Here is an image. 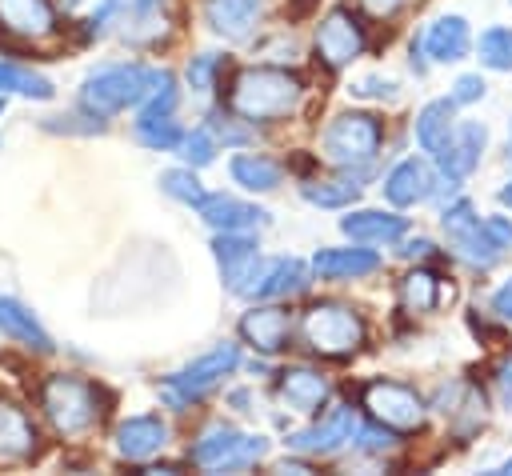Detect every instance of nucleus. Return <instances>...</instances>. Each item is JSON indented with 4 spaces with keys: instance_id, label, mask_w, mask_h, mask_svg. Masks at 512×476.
<instances>
[{
    "instance_id": "obj_1",
    "label": "nucleus",
    "mask_w": 512,
    "mask_h": 476,
    "mask_svg": "<svg viewBox=\"0 0 512 476\" xmlns=\"http://www.w3.org/2000/svg\"><path fill=\"white\" fill-rule=\"evenodd\" d=\"M300 92L304 84L288 68L256 64V68L236 72L228 88V108L248 124H268V120H284L300 104Z\"/></svg>"
},
{
    "instance_id": "obj_2",
    "label": "nucleus",
    "mask_w": 512,
    "mask_h": 476,
    "mask_svg": "<svg viewBox=\"0 0 512 476\" xmlns=\"http://www.w3.org/2000/svg\"><path fill=\"white\" fill-rule=\"evenodd\" d=\"M156 68L148 64H100L84 76L80 84V108L88 116H112V112H124L132 104H140L148 96V88L156 84Z\"/></svg>"
},
{
    "instance_id": "obj_3",
    "label": "nucleus",
    "mask_w": 512,
    "mask_h": 476,
    "mask_svg": "<svg viewBox=\"0 0 512 476\" xmlns=\"http://www.w3.org/2000/svg\"><path fill=\"white\" fill-rule=\"evenodd\" d=\"M40 408L44 416L52 420V428L60 436H80L88 432L96 420H100V392L92 380H80V376H48L44 388H40Z\"/></svg>"
},
{
    "instance_id": "obj_4",
    "label": "nucleus",
    "mask_w": 512,
    "mask_h": 476,
    "mask_svg": "<svg viewBox=\"0 0 512 476\" xmlns=\"http://www.w3.org/2000/svg\"><path fill=\"white\" fill-rule=\"evenodd\" d=\"M380 140H384V128L372 112H340L324 136H320V148L324 156L336 164V168H348V172H364L376 152H380Z\"/></svg>"
},
{
    "instance_id": "obj_5",
    "label": "nucleus",
    "mask_w": 512,
    "mask_h": 476,
    "mask_svg": "<svg viewBox=\"0 0 512 476\" xmlns=\"http://www.w3.org/2000/svg\"><path fill=\"white\" fill-rule=\"evenodd\" d=\"M300 336L316 356L344 360L364 344V320L348 304H312L300 320Z\"/></svg>"
},
{
    "instance_id": "obj_6",
    "label": "nucleus",
    "mask_w": 512,
    "mask_h": 476,
    "mask_svg": "<svg viewBox=\"0 0 512 476\" xmlns=\"http://www.w3.org/2000/svg\"><path fill=\"white\" fill-rule=\"evenodd\" d=\"M440 228H444V236H448V248H452L464 264H472V268H492V264L504 256V248L492 240L488 224L476 216L472 200H464V196L440 212Z\"/></svg>"
},
{
    "instance_id": "obj_7",
    "label": "nucleus",
    "mask_w": 512,
    "mask_h": 476,
    "mask_svg": "<svg viewBox=\"0 0 512 476\" xmlns=\"http://www.w3.org/2000/svg\"><path fill=\"white\" fill-rule=\"evenodd\" d=\"M236 364H240V348L224 340V344H216L212 352H204V356H196L192 364H184L180 372H172V376L164 380L160 396H164L168 404L184 408V404L200 400L208 388H216V384H220Z\"/></svg>"
},
{
    "instance_id": "obj_8",
    "label": "nucleus",
    "mask_w": 512,
    "mask_h": 476,
    "mask_svg": "<svg viewBox=\"0 0 512 476\" xmlns=\"http://www.w3.org/2000/svg\"><path fill=\"white\" fill-rule=\"evenodd\" d=\"M268 452V440L264 436H248V432H236L228 424H216L208 428L196 448H192V460L208 472H240L248 464H256L260 456Z\"/></svg>"
},
{
    "instance_id": "obj_9",
    "label": "nucleus",
    "mask_w": 512,
    "mask_h": 476,
    "mask_svg": "<svg viewBox=\"0 0 512 476\" xmlns=\"http://www.w3.org/2000/svg\"><path fill=\"white\" fill-rule=\"evenodd\" d=\"M308 284H312V268L300 256H260L236 296H244V300H284V296L304 292Z\"/></svg>"
},
{
    "instance_id": "obj_10",
    "label": "nucleus",
    "mask_w": 512,
    "mask_h": 476,
    "mask_svg": "<svg viewBox=\"0 0 512 476\" xmlns=\"http://www.w3.org/2000/svg\"><path fill=\"white\" fill-rule=\"evenodd\" d=\"M364 52V24L356 20V12L348 4L332 8L320 24H316V56L324 68H348L356 56Z\"/></svg>"
},
{
    "instance_id": "obj_11",
    "label": "nucleus",
    "mask_w": 512,
    "mask_h": 476,
    "mask_svg": "<svg viewBox=\"0 0 512 476\" xmlns=\"http://www.w3.org/2000/svg\"><path fill=\"white\" fill-rule=\"evenodd\" d=\"M364 408L376 416V424L392 432H416L424 424V400L396 380H372L364 388Z\"/></svg>"
},
{
    "instance_id": "obj_12",
    "label": "nucleus",
    "mask_w": 512,
    "mask_h": 476,
    "mask_svg": "<svg viewBox=\"0 0 512 476\" xmlns=\"http://www.w3.org/2000/svg\"><path fill=\"white\" fill-rule=\"evenodd\" d=\"M484 144H488V128H484L480 120H456L452 140H448L444 152L436 156V164H440V180H448V184L468 180V176L476 172L480 156H484Z\"/></svg>"
},
{
    "instance_id": "obj_13",
    "label": "nucleus",
    "mask_w": 512,
    "mask_h": 476,
    "mask_svg": "<svg viewBox=\"0 0 512 476\" xmlns=\"http://www.w3.org/2000/svg\"><path fill=\"white\" fill-rule=\"evenodd\" d=\"M240 336H244V344H252L256 352L276 356V352L288 344V336H292V316H288V308H280V304L256 300V308H248V312L240 316Z\"/></svg>"
},
{
    "instance_id": "obj_14",
    "label": "nucleus",
    "mask_w": 512,
    "mask_h": 476,
    "mask_svg": "<svg viewBox=\"0 0 512 476\" xmlns=\"http://www.w3.org/2000/svg\"><path fill=\"white\" fill-rule=\"evenodd\" d=\"M196 216L216 232H248V228H264L268 224L264 208H256L248 200H236L228 192H204L200 204H196Z\"/></svg>"
},
{
    "instance_id": "obj_15",
    "label": "nucleus",
    "mask_w": 512,
    "mask_h": 476,
    "mask_svg": "<svg viewBox=\"0 0 512 476\" xmlns=\"http://www.w3.org/2000/svg\"><path fill=\"white\" fill-rule=\"evenodd\" d=\"M436 184H440V176L420 156H408L384 176V200L396 208H412V204H424L436 192Z\"/></svg>"
},
{
    "instance_id": "obj_16",
    "label": "nucleus",
    "mask_w": 512,
    "mask_h": 476,
    "mask_svg": "<svg viewBox=\"0 0 512 476\" xmlns=\"http://www.w3.org/2000/svg\"><path fill=\"white\" fill-rule=\"evenodd\" d=\"M352 432H356L352 408L336 404V408H332L324 420H316L312 428L292 432V436H288V448H296V452H304V456H328V452H336L344 440H352Z\"/></svg>"
},
{
    "instance_id": "obj_17",
    "label": "nucleus",
    "mask_w": 512,
    "mask_h": 476,
    "mask_svg": "<svg viewBox=\"0 0 512 476\" xmlns=\"http://www.w3.org/2000/svg\"><path fill=\"white\" fill-rule=\"evenodd\" d=\"M420 44H424V56H428V60H436V64H456V60H464L468 48H472L468 20H464V16H436V20L424 28Z\"/></svg>"
},
{
    "instance_id": "obj_18",
    "label": "nucleus",
    "mask_w": 512,
    "mask_h": 476,
    "mask_svg": "<svg viewBox=\"0 0 512 476\" xmlns=\"http://www.w3.org/2000/svg\"><path fill=\"white\" fill-rule=\"evenodd\" d=\"M212 256H216L220 276H224V288H228L232 296L240 292V284L248 280L252 264L260 260L256 240H252V236H244V232H220V236L212 240Z\"/></svg>"
},
{
    "instance_id": "obj_19",
    "label": "nucleus",
    "mask_w": 512,
    "mask_h": 476,
    "mask_svg": "<svg viewBox=\"0 0 512 476\" xmlns=\"http://www.w3.org/2000/svg\"><path fill=\"white\" fill-rule=\"evenodd\" d=\"M164 444H168V424H164L156 412L128 416V420L116 428V452H120L124 460H148V456H156Z\"/></svg>"
},
{
    "instance_id": "obj_20",
    "label": "nucleus",
    "mask_w": 512,
    "mask_h": 476,
    "mask_svg": "<svg viewBox=\"0 0 512 476\" xmlns=\"http://www.w3.org/2000/svg\"><path fill=\"white\" fill-rule=\"evenodd\" d=\"M276 392L292 412L316 416L324 408V400H328V380L316 368H284L280 380H276Z\"/></svg>"
},
{
    "instance_id": "obj_21",
    "label": "nucleus",
    "mask_w": 512,
    "mask_h": 476,
    "mask_svg": "<svg viewBox=\"0 0 512 476\" xmlns=\"http://www.w3.org/2000/svg\"><path fill=\"white\" fill-rule=\"evenodd\" d=\"M340 232L352 240H368V244H396L408 232V216H396L384 208H360L340 220Z\"/></svg>"
},
{
    "instance_id": "obj_22",
    "label": "nucleus",
    "mask_w": 512,
    "mask_h": 476,
    "mask_svg": "<svg viewBox=\"0 0 512 476\" xmlns=\"http://www.w3.org/2000/svg\"><path fill=\"white\" fill-rule=\"evenodd\" d=\"M260 12H264V0H208L204 4L208 28L224 40H244L256 28Z\"/></svg>"
},
{
    "instance_id": "obj_23",
    "label": "nucleus",
    "mask_w": 512,
    "mask_h": 476,
    "mask_svg": "<svg viewBox=\"0 0 512 476\" xmlns=\"http://www.w3.org/2000/svg\"><path fill=\"white\" fill-rule=\"evenodd\" d=\"M0 332L12 336L16 344L32 348V352H52L56 348L52 336H48V328L36 320V312L28 304H20L16 296H0Z\"/></svg>"
},
{
    "instance_id": "obj_24",
    "label": "nucleus",
    "mask_w": 512,
    "mask_h": 476,
    "mask_svg": "<svg viewBox=\"0 0 512 476\" xmlns=\"http://www.w3.org/2000/svg\"><path fill=\"white\" fill-rule=\"evenodd\" d=\"M380 268V256L372 248H320L312 256V272L324 280H360Z\"/></svg>"
},
{
    "instance_id": "obj_25",
    "label": "nucleus",
    "mask_w": 512,
    "mask_h": 476,
    "mask_svg": "<svg viewBox=\"0 0 512 476\" xmlns=\"http://www.w3.org/2000/svg\"><path fill=\"white\" fill-rule=\"evenodd\" d=\"M0 24L16 36L40 40L56 32V12L48 0H0Z\"/></svg>"
},
{
    "instance_id": "obj_26",
    "label": "nucleus",
    "mask_w": 512,
    "mask_h": 476,
    "mask_svg": "<svg viewBox=\"0 0 512 476\" xmlns=\"http://www.w3.org/2000/svg\"><path fill=\"white\" fill-rule=\"evenodd\" d=\"M452 132H456V104H452V96L428 100V104L416 112V144H420L432 160L444 152V144L452 140Z\"/></svg>"
},
{
    "instance_id": "obj_27",
    "label": "nucleus",
    "mask_w": 512,
    "mask_h": 476,
    "mask_svg": "<svg viewBox=\"0 0 512 476\" xmlns=\"http://www.w3.org/2000/svg\"><path fill=\"white\" fill-rule=\"evenodd\" d=\"M36 452V428L24 408L0 400V460H28Z\"/></svg>"
},
{
    "instance_id": "obj_28",
    "label": "nucleus",
    "mask_w": 512,
    "mask_h": 476,
    "mask_svg": "<svg viewBox=\"0 0 512 476\" xmlns=\"http://www.w3.org/2000/svg\"><path fill=\"white\" fill-rule=\"evenodd\" d=\"M228 172H232V180H236L240 188H248V192H272V188H280V180H284V168H280L272 156H260V152H240V156H232V160H228Z\"/></svg>"
},
{
    "instance_id": "obj_29",
    "label": "nucleus",
    "mask_w": 512,
    "mask_h": 476,
    "mask_svg": "<svg viewBox=\"0 0 512 476\" xmlns=\"http://www.w3.org/2000/svg\"><path fill=\"white\" fill-rule=\"evenodd\" d=\"M300 196L316 208H348L360 200V184L348 176V180H308L300 184Z\"/></svg>"
},
{
    "instance_id": "obj_30",
    "label": "nucleus",
    "mask_w": 512,
    "mask_h": 476,
    "mask_svg": "<svg viewBox=\"0 0 512 476\" xmlns=\"http://www.w3.org/2000/svg\"><path fill=\"white\" fill-rule=\"evenodd\" d=\"M436 300H440V280H436V272L412 268V272L400 280V304H404L408 312H432Z\"/></svg>"
},
{
    "instance_id": "obj_31",
    "label": "nucleus",
    "mask_w": 512,
    "mask_h": 476,
    "mask_svg": "<svg viewBox=\"0 0 512 476\" xmlns=\"http://www.w3.org/2000/svg\"><path fill=\"white\" fill-rule=\"evenodd\" d=\"M8 92H20V96H28V100H52V96H56V88H52L48 76L0 60V96H8Z\"/></svg>"
},
{
    "instance_id": "obj_32",
    "label": "nucleus",
    "mask_w": 512,
    "mask_h": 476,
    "mask_svg": "<svg viewBox=\"0 0 512 476\" xmlns=\"http://www.w3.org/2000/svg\"><path fill=\"white\" fill-rule=\"evenodd\" d=\"M476 52H480V64H484V68H492V72H512V28L496 24V28L480 32Z\"/></svg>"
},
{
    "instance_id": "obj_33",
    "label": "nucleus",
    "mask_w": 512,
    "mask_h": 476,
    "mask_svg": "<svg viewBox=\"0 0 512 476\" xmlns=\"http://www.w3.org/2000/svg\"><path fill=\"white\" fill-rule=\"evenodd\" d=\"M132 128H136V140H140V144H148V148H160V152H172V148H180V140H184V128H180L172 116L136 120Z\"/></svg>"
},
{
    "instance_id": "obj_34",
    "label": "nucleus",
    "mask_w": 512,
    "mask_h": 476,
    "mask_svg": "<svg viewBox=\"0 0 512 476\" xmlns=\"http://www.w3.org/2000/svg\"><path fill=\"white\" fill-rule=\"evenodd\" d=\"M156 184H160V192L164 196H172V200H180V204H200V196H204V188H200V180H196V168H168V172H160L156 176Z\"/></svg>"
},
{
    "instance_id": "obj_35",
    "label": "nucleus",
    "mask_w": 512,
    "mask_h": 476,
    "mask_svg": "<svg viewBox=\"0 0 512 476\" xmlns=\"http://www.w3.org/2000/svg\"><path fill=\"white\" fill-rule=\"evenodd\" d=\"M176 152H180V160L188 168H208L216 160V140H212L208 128H192V132H184V140H180Z\"/></svg>"
},
{
    "instance_id": "obj_36",
    "label": "nucleus",
    "mask_w": 512,
    "mask_h": 476,
    "mask_svg": "<svg viewBox=\"0 0 512 476\" xmlns=\"http://www.w3.org/2000/svg\"><path fill=\"white\" fill-rule=\"evenodd\" d=\"M216 72H220V56H216V52L192 56V60H188V84H192V92L208 96V92L216 88Z\"/></svg>"
},
{
    "instance_id": "obj_37",
    "label": "nucleus",
    "mask_w": 512,
    "mask_h": 476,
    "mask_svg": "<svg viewBox=\"0 0 512 476\" xmlns=\"http://www.w3.org/2000/svg\"><path fill=\"white\" fill-rule=\"evenodd\" d=\"M352 444H356L360 452H388V448L396 444V432L384 428V424H376V428H360Z\"/></svg>"
},
{
    "instance_id": "obj_38",
    "label": "nucleus",
    "mask_w": 512,
    "mask_h": 476,
    "mask_svg": "<svg viewBox=\"0 0 512 476\" xmlns=\"http://www.w3.org/2000/svg\"><path fill=\"white\" fill-rule=\"evenodd\" d=\"M476 100H484V80H480V72H468L452 84V104L464 108V104H476Z\"/></svg>"
},
{
    "instance_id": "obj_39",
    "label": "nucleus",
    "mask_w": 512,
    "mask_h": 476,
    "mask_svg": "<svg viewBox=\"0 0 512 476\" xmlns=\"http://www.w3.org/2000/svg\"><path fill=\"white\" fill-rule=\"evenodd\" d=\"M352 96H368V100H396V80H380V76H364L352 84Z\"/></svg>"
},
{
    "instance_id": "obj_40",
    "label": "nucleus",
    "mask_w": 512,
    "mask_h": 476,
    "mask_svg": "<svg viewBox=\"0 0 512 476\" xmlns=\"http://www.w3.org/2000/svg\"><path fill=\"white\" fill-rule=\"evenodd\" d=\"M492 312H496L500 320H508V324H512V276L492 292Z\"/></svg>"
},
{
    "instance_id": "obj_41",
    "label": "nucleus",
    "mask_w": 512,
    "mask_h": 476,
    "mask_svg": "<svg viewBox=\"0 0 512 476\" xmlns=\"http://www.w3.org/2000/svg\"><path fill=\"white\" fill-rule=\"evenodd\" d=\"M484 224H488V232H492V240L500 248H512V220L508 216H488Z\"/></svg>"
},
{
    "instance_id": "obj_42",
    "label": "nucleus",
    "mask_w": 512,
    "mask_h": 476,
    "mask_svg": "<svg viewBox=\"0 0 512 476\" xmlns=\"http://www.w3.org/2000/svg\"><path fill=\"white\" fill-rule=\"evenodd\" d=\"M228 404H232L236 412H244V416H248V412H256V408H252V392H248V388H232V392H228Z\"/></svg>"
},
{
    "instance_id": "obj_43",
    "label": "nucleus",
    "mask_w": 512,
    "mask_h": 476,
    "mask_svg": "<svg viewBox=\"0 0 512 476\" xmlns=\"http://www.w3.org/2000/svg\"><path fill=\"white\" fill-rule=\"evenodd\" d=\"M500 392H504V404H512V360L500 364Z\"/></svg>"
},
{
    "instance_id": "obj_44",
    "label": "nucleus",
    "mask_w": 512,
    "mask_h": 476,
    "mask_svg": "<svg viewBox=\"0 0 512 476\" xmlns=\"http://www.w3.org/2000/svg\"><path fill=\"white\" fill-rule=\"evenodd\" d=\"M428 248H432V244H428L424 236H416V240H408V244L400 248V256H428Z\"/></svg>"
},
{
    "instance_id": "obj_45",
    "label": "nucleus",
    "mask_w": 512,
    "mask_h": 476,
    "mask_svg": "<svg viewBox=\"0 0 512 476\" xmlns=\"http://www.w3.org/2000/svg\"><path fill=\"white\" fill-rule=\"evenodd\" d=\"M364 4H368V8L376 12V16H392V12H396V8L404 4V0H364Z\"/></svg>"
},
{
    "instance_id": "obj_46",
    "label": "nucleus",
    "mask_w": 512,
    "mask_h": 476,
    "mask_svg": "<svg viewBox=\"0 0 512 476\" xmlns=\"http://www.w3.org/2000/svg\"><path fill=\"white\" fill-rule=\"evenodd\" d=\"M496 196H500V204H504V208H512V180H508V184H504Z\"/></svg>"
},
{
    "instance_id": "obj_47",
    "label": "nucleus",
    "mask_w": 512,
    "mask_h": 476,
    "mask_svg": "<svg viewBox=\"0 0 512 476\" xmlns=\"http://www.w3.org/2000/svg\"><path fill=\"white\" fill-rule=\"evenodd\" d=\"M492 472H496V476H512V460H504V464H500V468H492Z\"/></svg>"
},
{
    "instance_id": "obj_48",
    "label": "nucleus",
    "mask_w": 512,
    "mask_h": 476,
    "mask_svg": "<svg viewBox=\"0 0 512 476\" xmlns=\"http://www.w3.org/2000/svg\"><path fill=\"white\" fill-rule=\"evenodd\" d=\"M508 156H512V136H508Z\"/></svg>"
},
{
    "instance_id": "obj_49",
    "label": "nucleus",
    "mask_w": 512,
    "mask_h": 476,
    "mask_svg": "<svg viewBox=\"0 0 512 476\" xmlns=\"http://www.w3.org/2000/svg\"><path fill=\"white\" fill-rule=\"evenodd\" d=\"M0 112H4V96H0Z\"/></svg>"
}]
</instances>
